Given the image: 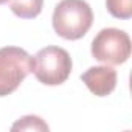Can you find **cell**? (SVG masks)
Wrapping results in <instances>:
<instances>
[{
    "mask_svg": "<svg viewBox=\"0 0 132 132\" xmlns=\"http://www.w3.org/2000/svg\"><path fill=\"white\" fill-rule=\"evenodd\" d=\"M51 20L57 36L67 40H78L90 30L93 13L86 0H61Z\"/></svg>",
    "mask_w": 132,
    "mask_h": 132,
    "instance_id": "6da1fadb",
    "label": "cell"
},
{
    "mask_svg": "<svg viewBox=\"0 0 132 132\" xmlns=\"http://www.w3.org/2000/svg\"><path fill=\"white\" fill-rule=\"evenodd\" d=\"M107 11L117 19L132 17V0H106Z\"/></svg>",
    "mask_w": 132,
    "mask_h": 132,
    "instance_id": "ba28073f",
    "label": "cell"
},
{
    "mask_svg": "<svg viewBox=\"0 0 132 132\" xmlns=\"http://www.w3.org/2000/svg\"><path fill=\"white\" fill-rule=\"evenodd\" d=\"M72 65V57L67 50L48 45L33 57V73L45 86H59L69 79Z\"/></svg>",
    "mask_w": 132,
    "mask_h": 132,
    "instance_id": "7a4b0ae2",
    "label": "cell"
},
{
    "mask_svg": "<svg viewBox=\"0 0 132 132\" xmlns=\"http://www.w3.org/2000/svg\"><path fill=\"white\" fill-rule=\"evenodd\" d=\"M81 81L95 96H107L117 87V72L107 64L90 67L81 75Z\"/></svg>",
    "mask_w": 132,
    "mask_h": 132,
    "instance_id": "5b68a950",
    "label": "cell"
},
{
    "mask_svg": "<svg viewBox=\"0 0 132 132\" xmlns=\"http://www.w3.org/2000/svg\"><path fill=\"white\" fill-rule=\"evenodd\" d=\"M11 11L20 19L37 17L42 11L44 0H8Z\"/></svg>",
    "mask_w": 132,
    "mask_h": 132,
    "instance_id": "8992f818",
    "label": "cell"
},
{
    "mask_svg": "<svg viewBox=\"0 0 132 132\" xmlns=\"http://www.w3.org/2000/svg\"><path fill=\"white\" fill-rule=\"evenodd\" d=\"M5 2H8V0H0V5H3Z\"/></svg>",
    "mask_w": 132,
    "mask_h": 132,
    "instance_id": "9c48e42d",
    "label": "cell"
},
{
    "mask_svg": "<svg viewBox=\"0 0 132 132\" xmlns=\"http://www.w3.org/2000/svg\"><path fill=\"white\" fill-rule=\"evenodd\" d=\"M92 56L109 65L124 64L130 56V37L118 28H104L92 40Z\"/></svg>",
    "mask_w": 132,
    "mask_h": 132,
    "instance_id": "277c9868",
    "label": "cell"
},
{
    "mask_svg": "<svg viewBox=\"0 0 132 132\" xmlns=\"http://www.w3.org/2000/svg\"><path fill=\"white\" fill-rule=\"evenodd\" d=\"M30 73H33V56L20 47L0 48V96L16 92Z\"/></svg>",
    "mask_w": 132,
    "mask_h": 132,
    "instance_id": "3957f363",
    "label": "cell"
},
{
    "mask_svg": "<svg viewBox=\"0 0 132 132\" xmlns=\"http://www.w3.org/2000/svg\"><path fill=\"white\" fill-rule=\"evenodd\" d=\"M48 124L36 115H25L20 120H17L13 126L11 130H48Z\"/></svg>",
    "mask_w": 132,
    "mask_h": 132,
    "instance_id": "52a82bcc",
    "label": "cell"
}]
</instances>
